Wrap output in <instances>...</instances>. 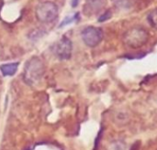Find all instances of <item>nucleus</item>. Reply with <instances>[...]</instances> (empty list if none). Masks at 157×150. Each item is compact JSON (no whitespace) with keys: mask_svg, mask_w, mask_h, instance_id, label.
Here are the masks:
<instances>
[{"mask_svg":"<svg viewBox=\"0 0 157 150\" xmlns=\"http://www.w3.org/2000/svg\"><path fill=\"white\" fill-rule=\"evenodd\" d=\"M58 16V6L52 1H44L38 5L36 8V17L43 23L53 21Z\"/></svg>","mask_w":157,"mask_h":150,"instance_id":"3","label":"nucleus"},{"mask_svg":"<svg viewBox=\"0 0 157 150\" xmlns=\"http://www.w3.org/2000/svg\"><path fill=\"white\" fill-rule=\"evenodd\" d=\"M79 1L80 0H71V5H72V7H76L79 4Z\"/></svg>","mask_w":157,"mask_h":150,"instance_id":"11","label":"nucleus"},{"mask_svg":"<svg viewBox=\"0 0 157 150\" xmlns=\"http://www.w3.org/2000/svg\"><path fill=\"white\" fill-rule=\"evenodd\" d=\"M81 37L85 44L90 48L97 47L103 39V31L97 27H86L83 29Z\"/></svg>","mask_w":157,"mask_h":150,"instance_id":"4","label":"nucleus"},{"mask_svg":"<svg viewBox=\"0 0 157 150\" xmlns=\"http://www.w3.org/2000/svg\"><path fill=\"white\" fill-rule=\"evenodd\" d=\"M107 5V0H86L84 12L87 16L99 13Z\"/></svg>","mask_w":157,"mask_h":150,"instance_id":"6","label":"nucleus"},{"mask_svg":"<svg viewBox=\"0 0 157 150\" xmlns=\"http://www.w3.org/2000/svg\"><path fill=\"white\" fill-rule=\"evenodd\" d=\"M44 72V66L41 60L37 58H31L25 66L24 70V81L28 84H34L42 77Z\"/></svg>","mask_w":157,"mask_h":150,"instance_id":"2","label":"nucleus"},{"mask_svg":"<svg viewBox=\"0 0 157 150\" xmlns=\"http://www.w3.org/2000/svg\"><path fill=\"white\" fill-rule=\"evenodd\" d=\"M148 20L151 26L157 29V8L150 12V14L148 15Z\"/></svg>","mask_w":157,"mask_h":150,"instance_id":"8","label":"nucleus"},{"mask_svg":"<svg viewBox=\"0 0 157 150\" xmlns=\"http://www.w3.org/2000/svg\"><path fill=\"white\" fill-rule=\"evenodd\" d=\"M111 17V12H110V10H108L107 12H105L99 18H98V21L99 22H103V21H105V20H107V19H109V18H110Z\"/></svg>","mask_w":157,"mask_h":150,"instance_id":"10","label":"nucleus"},{"mask_svg":"<svg viewBox=\"0 0 157 150\" xmlns=\"http://www.w3.org/2000/svg\"><path fill=\"white\" fill-rule=\"evenodd\" d=\"M79 18V15L78 14H75V16H71V17H66V18H64L63 21H62V23L60 24V27H63V26H66V25H68V24H70V23H73V22H75L76 19H78Z\"/></svg>","mask_w":157,"mask_h":150,"instance_id":"9","label":"nucleus"},{"mask_svg":"<svg viewBox=\"0 0 157 150\" xmlns=\"http://www.w3.org/2000/svg\"><path fill=\"white\" fill-rule=\"evenodd\" d=\"M72 41L67 37L63 36L55 45L54 52L60 60H69L72 55Z\"/></svg>","mask_w":157,"mask_h":150,"instance_id":"5","label":"nucleus"},{"mask_svg":"<svg viewBox=\"0 0 157 150\" xmlns=\"http://www.w3.org/2000/svg\"><path fill=\"white\" fill-rule=\"evenodd\" d=\"M18 65H19L18 62L2 64L0 66V71L3 74V76H12L17 72Z\"/></svg>","mask_w":157,"mask_h":150,"instance_id":"7","label":"nucleus"},{"mask_svg":"<svg viewBox=\"0 0 157 150\" xmlns=\"http://www.w3.org/2000/svg\"><path fill=\"white\" fill-rule=\"evenodd\" d=\"M149 39L148 31L141 27H134L127 30L123 35V42L132 49H139L144 46Z\"/></svg>","mask_w":157,"mask_h":150,"instance_id":"1","label":"nucleus"}]
</instances>
